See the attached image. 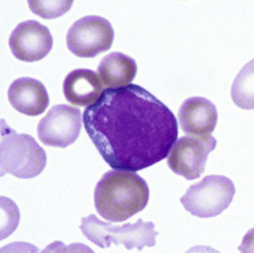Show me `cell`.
Returning <instances> with one entry per match:
<instances>
[{
    "label": "cell",
    "mask_w": 254,
    "mask_h": 253,
    "mask_svg": "<svg viewBox=\"0 0 254 253\" xmlns=\"http://www.w3.org/2000/svg\"><path fill=\"white\" fill-rule=\"evenodd\" d=\"M50 30L35 20H27L14 28L9 38V46L17 59L38 62L46 58L53 48Z\"/></svg>",
    "instance_id": "9c48e42d"
},
{
    "label": "cell",
    "mask_w": 254,
    "mask_h": 253,
    "mask_svg": "<svg viewBox=\"0 0 254 253\" xmlns=\"http://www.w3.org/2000/svg\"><path fill=\"white\" fill-rule=\"evenodd\" d=\"M155 225L151 222L138 219L134 224L127 223L123 226H113L110 222H102L91 214L81 219L79 229L90 242L102 249L109 248L111 244L123 245L127 250L136 248L142 250L145 246L153 247L156 245Z\"/></svg>",
    "instance_id": "277c9868"
},
{
    "label": "cell",
    "mask_w": 254,
    "mask_h": 253,
    "mask_svg": "<svg viewBox=\"0 0 254 253\" xmlns=\"http://www.w3.org/2000/svg\"><path fill=\"white\" fill-rule=\"evenodd\" d=\"M149 198L146 181L130 171H108L99 180L94 192L98 214L114 222L127 221L144 210Z\"/></svg>",
    "instance_id": "7a4b0ae2"
},
{
    "label": "cell",
    "mask_w": 254,
    "mask_h": 253,
    "mask_svg": "<svg viewBox=\"0 0 254 253\" xmlns=\"http://www.w3.org/2000/svg\"><path fill=\"white\" fill-rule=\"evenodd\" d=\"M231 98L242 109H254V61L246 63L237 75L231 88Z\"/></svg>",
    "instance_id": "5bb4252c"
},
{
    "label": "cell",
    "mask_w": 254,
    "mask_h": 253,
    "mask_svg": "<svg viewBox=\"0 0 254 253\" xmlns=\"http://www.w3.org/2000/svg\"><path fill=\"white\" fill-rule=\"evenodd\" d=\"M104 87L99 75L92 70L79 68L67 74L63 92L68 103L79 107H90L101 97Z\"/></svg>",
    "instance_id": "7c38bea8"
},
{
    "label": "cell",
    "mask_w": 254,
    "mask_h": 253,
    "mask_svg": "<svg viewBox=\"0 0 254 253\" xmlns=\"http://www.w3.org/2000/svg\"><path fill=\"white\" fill-rule=\"evenodd\" d=\"M8 100L13 108L28 116H38L50 104L46 87L38 79L22 77L13 81L7 91Z\"/></svg>",
    "instance_id": "8fae6325"
},
{
    "label": "cell",
    "mask_w": 254,
    "mask_h": 253,
    "mask_svg": "<svg viewBox=\"0 0 254 253\" xmlns=\"http://www.w3.org/2000/svg\"><path fill=\"white\" fill-rule=\"evenodd\" d=\"M81 111L66 104L54 106L38 125L39 140L47 146L66 148L79 137Z\"/></svg>",
    "instance_id": "ba28073f"
},
{
    "label": "cell",
    "mask_w": 254,
    "mask_h": 253,
    "mask_svg": "<svg viewBox=\"0 0 254 253\" xmlns=\"http://www.w3.org/2000/svg\"><path fill=\"white\" fill-rule=\"evenodd\" d=\"M47 163L46 152L35 139L26 133H17L1 121L0 172L20 179H32L42 173Z\"/></svg>",
    "instance_id": "3957f363"
},
{
    "label": "cell",
    "mask_w": 254,
    "mask_h": 253,
    "mask_svg": "<svg viewBox=\"0 0 254 253\" xmlns=\"http://www.w3.org/2000/svg\"><path fill=\"white\" fill-rule=\"evenodd\" d=\"M232 180L220 175H210L188 189L181 202L187 211L201 218L219 215L234 199Z\"/></svg>",
    "instance_id": "5b68a950"
},
{
    "label": "cell",
    "mask_w": 254,
    "mask_h": 253,
    "mask_svg": "<svg viewBox=\"0 0 254 253\" xmlns=\"http://www.w3.org/2000/svg\"><path fill=\"white\" fill-rule=\"evenodd\" d=\"M83 121L99 154L118 170L137 172L160 162L178 137L173 112L136 84L105 90Z\"/></svg>",
    "instance_id": "6da1fadb"
},
{
    "label": "cell",
    "mask_w": 254,
    "mask_h": 253,
    "mask_svg": "<svg viewBox=\"0 0 254 253\" xmlns=\"http://www.w3.org/2000/svg\"><path fill=\"white\" fill-rule=\"evenodd\" d=\"M137 71L135 60L119 52H114L104 57L98 66V73L102 83L109 88L129 85Z\"/></svg>",
    "instance_id": "4fadbf2b"
},
{
    "label": "cell",
    "mask_w": 254,
    "mask_h": 253,
    "mask_svg": "<svg viewBox=\"0 0 254 253\" xmlns=\"http://www.w3.org/2000/svg\"><path fill=\"white\" fill-rule=\"evenodd\" d=\"M73 2L69 1H29L30 10L42 18H55L65 14Z\"/></svg>",
    "instance_id": "9a60e30c"
},
{
    "label": "cell",
    "mask_w": 254,
    "mask_h": 253,
    "mask_svg": "<svg viewBox=\"0 0 254 253\" xmlns=\"http://www.w3.org/2000/svg\"><path fill=\"white\" fill-rule=\"evenodd\" d=\"M179 123L183 132L190 136L210 135L218 121L217 108L212 102L203 97L189 98L181 104Z\"/></svg>",
    "instance_id": "30bf717a"
},
{
    "label": "cell",
    "mask_w": 254,
    "mask_h": 253,
    "mask_svg": "<svg viewBox=\"0 0 254 253\" xmlns=\"http://www.w3.org/2000/svg\"><path fill=\"white\" fill-rule=\"evenodd\" d=\"M115 32L111 22L97 15L75 21L67 30V47L78 58H92L111 49Z\"/></svg>",
    "instance_id": "8992f818"
},
{
    "label": "cell",
    "mask_w": 254,
    "mask_h": 253,
    "mask_svg": "<svg viewBox=\"0 0 254 253\" xmlns=\"http://www.w3.org/2000/svg\"><path fill=\"white\" fill-rule=\"evenodd\" d=\"M217 145L211 135L185 136L177 140L169 152L167 164L176 174L193 180L204 172L206 160Z\"/></svg>",
    "instance_id": "52a82bcc"
}]
</instances>
